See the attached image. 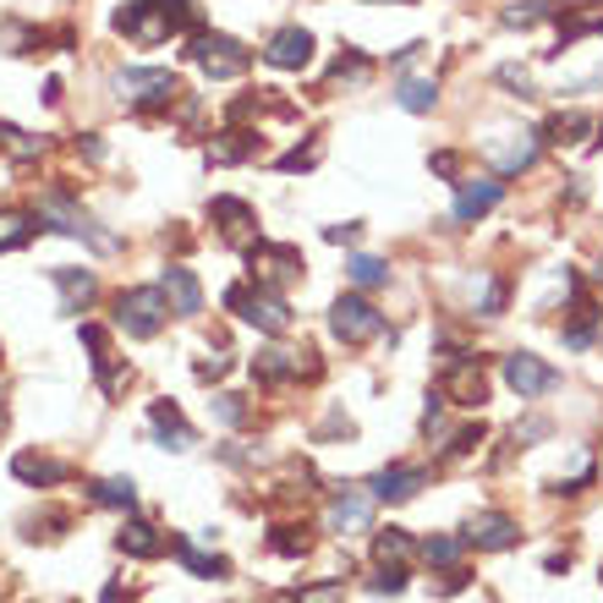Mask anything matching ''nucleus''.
Returning <instances> with one entry per match:
<instances>
[{
  "label": "nucleus",
  "instance_id": "obj_1",
  "mask_svg": "<svg viewBox=\"0 0 603 603\" xmlns=\"http://www.w3.org/2000/svg\"><path fill=\"white\" fill-rule=\"evenodd\" d=\"M225 308L242 313L263 335H285V330H291V308H285V297L269 291V285H259V291H253V285H231V291H225Z\"/></svg>",
  "mask_w": 603,
  "mask_h": 603
},
{
  "label": "nucleus",
  "instance_id": "obj_2",
  "mask_svg": "<svg viewBox=\"0 0 603 603\" xmlns=\"http://www.w3.org/2000/svg\"><path fill=\"white\" fill-rule=\"evenodd\" d=\"M115 324H121L132 341H154V335L165 330V291H160V285L121 291V297H115Z\"/></svg>",
  "mask_w": 603,
  "mask_h": 603
},
{
  "label": "nucleus",
  "instance_id": "obj_3",
  "mask_svg": "<svg viewBox=\"0 0 603 603\" xmlns=\"http://www.w3.org/2000/svg\"><path fill=\"white\" fill-rule=\"evenodd\" d=\"M187 56H192L209 78H242V72H248V61H253V56H248L231 33H203V28L187 39Z\"/></svg>",
  "mask_w": 603,
  "mask_h": 603
},
{
  "label": "nucleus",
  "instance_id": "obj_4",
  "mask_svg": "<svg viewBox=\"0 0 603 603\" xmlns=\"http://www.w3.org/2000/svg\"><path fill=\"white\" fill-rule=\"evenodd\" d=\"M39 220H50L56 231H67V237H78V242H88V248H99V253H115V237H104L93 220H88L83 209L67 198V192H44L39 198Z\"/></svg>",
  "mask_w": 603,
  "mask_h": 603
},
{
  "label": "nucleus",
  "instance_id": "obj_5",
  "mask_svg": "<svg viewBox=\"0 0 603 603\" xmlns=\"http://www.w3.org/2000/svg\"><path fill=\"white\" fill-rule=\"evenodd\" d=\"M115 28H121L132 44L154 50L160 39H171L175 33V17L160 6V0H127V11H115Z\"/></svg>",
  "mask_w": 603,
  "mask_h": 603
},
{
  "label": "nucleus",
  "instance_id": "obj_6",
  "mask_svg": "<svg viewBox=\"0 0 603 603\" xmlns=\"http://www.w3.org/2000/svg\"><path fill=\"white\" fill-rule=\"evenodd\" d=\"M330 330H335L345 345H368L384 335V313H379L368 297H341V302L330 308Z\"/></svg>",
  "mask_w": 603,
  "mask_h": 603
},
{
  "label": "nucleus",
  "instance_id": "obj_7",
  "mask_svg": "<svg viewBox=\"0 0 603 603\" xmlns=\"http://www.w3.org/2000/svg\"><path fill=\"white\" fill-rule=\"evenodd\" d=\"M115 88H121V99H127V104H138V110H160V104H171L175 93H181V83H175L171 72H160V67L121 72V78H115Z\"/></svg>",
  "mask_w": 603,
  "mask_h": 603
},
{
  "label": "nucleus",
  "instance_id": "obj_8",
  "mask_svg": "<svg viewBox=\"0 0 603 603\" xmlns=\"http://www.w3.org/2000/svg\"><path fill=\"white\" fill-rule=\"evenodd\" d=\"M253 280L280 291L291 280H302V253L297 248H269V242H253Z\"/></svg>",
  "mask_w": 603,
  "mask_h": 603
},
{
  "label": "nucleus",
  "instance_id": "obj_9",
  "mask_svg": "<svg viewBox=\"0 0 603 603\" xmlns=\"http://www.w3.org/2000/svg\"><path fill=\"white\" fill-rule=\"evenodd\" d=\"M505 384L516 390L521 401H532V395H549L560 384V373L549 362H537L532 351H516V356H505Z\"/></svg>",
  "mask_w": 603,
  "mask_h": 603
},
{
  "label": "nucleus",
  "instance_id": "obj_10",
  "mask_svg": "<svg viewBox=\"0 0 603 603\" xmlns=\"http://www.w3.org/2000/svg\"><path fill=\"white\" fill-rule=\"evenodd\" d=\"M209 214H214V225H220V237H225L231 248H253V242H259V214H253L242 198H214Z\"/></svg>",
  "mask_w": 603,
  "mask_h": 603
},
{
  "label": "nucleus",
  "instance_id": "obj_11",
  "mask_svg": "<svg viewBox=\"0 0 603 603\" xmlns=\"http://www.w3.org/2000/svg\"><path fill=\"white\" fill-rule=\"evenodd\" d=\"M263 61L280 67V72H302L313 61V33L308 28H280L269 44H263Z\"/></svg>",
  "mask_w": 603,
  "mask_h": 603
},
{
  "label": "nucleus",
  "instance_id": "obj_12",
  "mask_svg": "<svg viewBox=\"0 0 603 603\" xmlns=\"http://www.w3.org/2000/svg\"><path fill=\"white\" fill-rule=\"evenodd\" d=\"M466 543H478V549H516L521 526L511 516H500V511H483V516L466 521Z\"/></svg>",
  "mask_w": 603,
  "mask_h": 603
},
{
  "label": "nucleus",
  "instance_id": "obj_13",
  "mask_svg": "<svg viewBox=\"0 0 603 603\" xmlns=\"http://www.w3.org/2000/svg\"><path fill=\"white\" fill-rule=\"evenodd\" d=\"M423 483H429V472H423V466H384V472L373 478V500L401 505V500H412Z\"/></svg>",
  "mask_w": 603,
  "mask_h": 603
},
{
  "label": "nucleus",
  "instance_id": "obj_14",
  "mask_svg": "<svg viewBox=\"0 0 603 603\" xmlns=\"http://www.w3.org/2000/svg\"><path fill=\"white\" fill-rule=\"evenodd\" d=\"M483 368H478V356H461L455 368H450V379H444V401H455V406H478L483 401Z\"/></svg>",
  "mask_w": 603,
  "mask_h": 603
},
{
  "label": "nucleus",
  "instance_id": "obj_15",
  "mask_svg": "<svg viewBox=\"0 0 603 603\" xmlns=\"http://www.w3.org/2000/svg\"><path fill=\"white\" fill-rule=\"evenodd\" d=\"M500 198H505V187H500V181H461L455 220H461V225H472V220H483V214H489Z\"/></svg>",
  "mask_w": 603,
  "mask_h": 603
},
{
  "label": "nucleus",
  "instance_id": "obj_16",
  "mask_svg": "<svg viewBox=\"0 0 603 603\" xmlns=\"http://www.w3.org/2000/svg\"><path fill=\"white\" fill-rule=\"evenodd\" d=\"M160 291H165V302H171L181 319H192L198 308H203V291H198V280H192V269H181V263H171L165 269V280H160Z\"/></svg>",
  "mask_w": 603,
  "mask_h": 603
},
{
  "label": "nucleus",
  "instance_id": "obj_17",
  "mask_svg": "<svg viewBox=\"0 0 603 603\" xmlns=\"http://www.w3.org/2000/svg\"><path fill=\"white\" fill-rule=\"evenodd\" d=\"M115 549H121V554H132V560H160V554L171 549V537H165L160 526H149V521H132V526L115 537Z\"/></svg>",
  "mask_w": 603,
  "mask_h": 603
},
{
  "label": "nucleus",
  "instance_id": "obj_18",
  "mask_svg": "<svg viewBox=\"0 0 603 603\" xmlns=\"http://www.w3.org/2000/svg\"><path fill=\"white\" fill-rule=\"evenodd\" d=\"M373 521V500L368 494H341L335 505H330V526L335 532H362Z\"/></svg>",
  "mask_w": 603,
  "mask_h": 603
},
{
  "label": "nucleus",
  "instance_id": "obj_19",
  "mask_svg": "<svg viewBox=\"0 0 603 603\" xmlns=\"http://www.w3.org/2000/svg\"><path fill=\"white\" fill-rule=\"evenodd\" d=\"M56 285H61V297H67V313H83L88 302H93V274L88 269H56Z\"/></svg>",
  "mask_w": 603,
  "mask_h": 603
},
{
  "label": "nucleus",
  "instance_id": "obj_20",
  "mask_svg": "<svg viewBox=\"0 0 603 603\" xmlns=\"http://www.w3.org/2000/svg\"><path fill=\"white\" fill-rule=\"evenodd\" d=\"M149 423H154V433H160V444H171V450H187V444H192V429L181 423V412H175V406H165V401H154Z\"/></svg>",
  "mask_w": 603,
  "mask_h": 603
},
{
  "label": "nucleus",
  "instance_id": "obj_21",
  "mask_svg": "<svg viewBox=\"0 0 603 603\" xmlns=\"http://www.w3.org/2000/svg\"><path fill=\"white\" fill-rule=\"evenodd\" d=\"M11 472H17L22 483H39V489L67 483V466H61V461H44V455H17V461H11Z\"/></svg>",
  "mask_w": 603,
  "mask_h": 603
},
{
  "label": "nucleus",
  "instance_id": "obj_22",
  "mask_svg": "<svg viewBox=\"0 0 603 603\" xmlns=\"http://www.w3.org/2000/svg\"><path fill=\"white\" fill-rule=\"evenodd\" d=\"M33 214H22V209H0V253H17V248H28L33 242Z\"/></svg>",
  "mask_w": 603,
  "mask_h": 603
},
{
  "label": "nucleus",
  "instance_id": "obj_23",
  "mask_svg": "<svg viewBox=\"0 0 603 603\" xmlns=\"http://www.w3.org/2000/svg\"><path fill=\"white\" fill-rule=\"evenodd\" d=\"M253 373L259 379H302L308 362H302V351H263L259 362H253Z\"/></svg>",
  "mask_w": 603,
  "mask_h": 603
},
{
  "label": "nucleus",
  "instance_id": "obj_24",
  "mask_svg": "<svg viewBox=\"0 0 603 603\" xmlns=\"http://www.w3.org/2000/svg\"><path fill=\"white\" fill-rule=\"evenodd\" d=\"M489 154H494V171H500V175H516V171H526V165L537 160V143H532V138L521 132V143H505V149L494 143Z\"/></svg>",
  "mask_w": 603,
  "mask_h": 603
},
{
  "label": "nucleus",
  "instance_id": "obj_25",
  "mask_svg": "<svg viewBox=\"0 0 603 603\" xmlns=\"http://www.w3.org/2000/svg\"><path fill=\"white\" fill-rule=\"evenodd\" d=\"M93 505H104V511H132V505H138L132 478H104V483H93Z\"/></svg>",
  "mask_w": 603,
  "mask_h": 603
},
{
  "label": "nucleus",
  "instance_id": "obj_26",
  "mask_svg": "<svg viewBox=\"0 0 603 603\" xmlns=\"http://www.w3.org/2000/svg\"><path fill=\"white\" fill-rule=\"evenodd\" d=\"M83 345L93 351V368H99L104 390H115V356H110V341H104V330H99V324H83Z\"/></svg>",
  "mask_w": 603,
  "mask_h": 603
},
{
  "label": "nucleus",
  "instance_id": "obj_27",
  "mask_svg": "<svg viewBox=\"0 0 603 603\" xmlns=\"http://www.w3.org/2000/svg\"><path fill=\"white\" fill-rule=\"evenodd\" d=\"M582 132H587V115L582 110H565V115L549 121V143H560V149L565 143H582Z\"/></svg>",
  "mask_w": 603,
  "mask_h": 603
},
{
  "label": "nucleus",
  "instance_id": "obj_28",
  "mask_svg": "<svg viewBox=\"0 0 603 603\" xmlns=\"http://www.w3.org/2000/svg\"><path fill=\"white\" fill-rule=\"evenodd\" d=\"M373 554H379L384 565H401V560H412V537H406L401 526H390V532H379V543H373Z\"/></svg>",
  "mask_w": 603,
  "mask_h": 603
},
{
  "label": "nucleus",
  "instance_id": "obj_29",
  "mask_svg": "<svg viewBox=\"0 0 603 603\" xmlns=\"http://www.w3.org/2000/svg\"><path fill=\"white\" fill-rule=\"evenodd\" d=\"M291 603H345V582L330 576V582H313V587H297Z\"/></svg>",
  "mask_w": 603,
  "mask_h": 603
},
{
  "label": "nucleus",
  "instance_id": "obj_30",
  "mask_svg": "<svg viewBox=\"0 0 603 603\" xmlns=\"http://www.w3.org/2000/svg\"><path fill=\"white\" fill-rule=\"evenodd\" d=\"M345 274H351V285H362V291H373V285L390 280V269H384L379 259H351L345 263Z\"/></svg>",
  "mask_w": 603,
  "mask_h": 603
},
{
  "label": "nucleus",
  "instance_id": "obj_31",
  "mask_svg": "<svg viewBox=\"0 0 603 603\" xmlns=\"http://www.w3.org/2000/svg\"><path fill=\"white\" fill-rule=\"evenodd\" d=\"M395 99H401V110H412V115H423V110H433V99H439V88H433V83H418V78H412V83H401V93H395Z\"/></svg>",
  "mask_w": 603,
  "mask_h": 603
},
{
  "label": "nucleus",
  "instance_id": "obj_32",
  "mask_svg": "<svg viewBox=\"0 0 603 603\" xmlns=\"http://www.w3.org/2000/svg\"><path fill=\"white\" fill-rule=\"evenodd\" d=\"M248 154H253V138H248V132H225V143H214V149H209V160H220V165L248 160Z\"/></svg>",
  "mask_w": 603,
  "mask_h": 603
},
{
  "label": "nucleus",
  "instance_id": "obj_33",
  "mask_svg": "<svg viewBox=\"0 0 603 603\" xmlns=\"http://www.w3.org/2000/svg\"><path fill=\"white\" fill-rule=\"evenodd\" d=\"M549 11H554V6H543V0H516L500 22H505V28H532V22H543Z\"/></svg>",
  "mask_w": 603,
  "mask_h": 603
},
{
  "label": "nucleus",
  "instance_id": "obj_34",
  "mask_svg": "<svg viewBox=\"0 0 603 603\" xmlns=\"http://www.w3.org/2000/svg\"><path fill=\"white\" fill-rule=\"evenodd\" d=\"M175 549H181L187 571H198V576H225V560H220V554H198V549H187V543H175Z\"/></svg>",
  "mask_w": 603,
  "mask_h": 603
},
{
  "label": "nucleus",
  "instance_id": "obj_35",
  "mask_svg": "<svg viewBox=\"0 0 603 603\" xmlns=\"http://www.w3.org/2000/svg\"><path fill=\"white\" fill-rule=\"evenodd\" d=\"M423 560H429V565H455V560H461V543H455V537H429V543H423Z\"/></svg>",
  "mask_w": 603,
  "mask_h": 603
},
{
  "label": "nucleus",
  "instance_id": "obj_36",
  "mask_svg": "<svg viewBox=\"0 0 603 603\" xmlns=\"http://www.w3.org/2000/svg\"><path fill=\"white\" fill-rule=\"evenodd\" d=\"M0 143H6L17 160H33V154H39V143H33L28 132H17V127H0Z\"/></svg>",
  "mask_w": 603,
  "mask_h": 603
},
{
  "label": "nucleus",
  "instance_id": "obj_37",
  "mask_svg": "<svg viewBox=\"0 0 603 603\" xmlns=\"http://www.w3.org/2000/svg\"><path fill=\"white\" fill-rule=\"evenodd\" d=\"M160 6L175 17V28H198V6L192 0H160Z\"/></svg>",
  "mask_w": 603,
  "mask_h": 603
},
{
  "label": "nucleus",
  "instance_id": "obj_38",
  "mask_svg": "<svg viewBox=\"0 0 603 603\" xmlns=\"http://www.w3.org/2000/svg\"><path fill=\"white\" fill-rule=\"evenodd\" d=\"M308 165H319V143H313V149H291V154L280 160V171H308Z\"/></svg>",
  "mask_w": 603,
  "mask_h": 603
},
{
  "label": "nucleus",
  "instance_id": "obj_39",
  "mask_svg": "<svg viewBox=\"0 0 603 603\" xmlns=\"http://www.w3.org/2000/svg\"><path fill=\"white\" fill-rule=\"evenodd\" d=\"M214 412H220V423H231V429H237V423H242V418H248V412H242V401H237V395H214Z\"/></svg>",
  "mask_w": 603,
  "mask_h": 603
},
{
  "label": "nucleus",
  "instance_id": "obj_40",
  "mask_svg": "<svg viewBox=\"0 0 603 603\" xmlns=\"http://www.w3.org/2000/svg\"><path fill=\"white\" fill-rule=\"evenodd\" d=\"M274 549H280V554H302V549H308V537H297V532H280V537H274Z\"/></svg>",
  "mask_w": 603,
  "mask_h": 603
},
{
  "label": "nucleus",
  "instance_id": "obj_41",
  "mask_svg": "<svg viewBox=\"0 0 603 603\" xmlns=\"http://www.w3.org/2000/svg\"><path fill=\"white\" fill-rule=\"evenodd\" d=\"M401 587H406V576H401V571H384V576L373 582V593H401Z\"/></svg>",
  "mask_w": 603,
  "mask_h": 603
},
{
  "label": "nucleus",
  "instance_id": "obj_42",
  "mask_svg": "<svg viewBox=\"0 0 603 603\" xmlns=\"http://www.w3.org/2000/svg\"><path fill=\"white\" fill-rule=\"evenodd\" d=\"M324 237H330V242H356V225H330Z\"/></svg>",
  "mask_w": 603,
  "mask_h": 603
},
{
  "label": "nucleus",
  "instance_id": "obj_43",
  "mask_svg": "<svg viewBox=\"0 0 603 603\" xmlns=\"http://www.w3.org/2000/svg\"><path fill=\"white\" fill-rule=\"evenodd\" d=\"M433 171H439V175H455V154H433Z\"/></svg>",
  "mask_w": 603,
  "mask_h": 603
},
{
  "label": "nucleus",
  "instance_id": "obj_44",
  "mask_svg": "<svg viewBox=\"0 0 603 603\" xmlns=\"http://www.w3.org/2000/svg\"><path fill=\"white\" fill-rule=\"evenodd\" d=\"M0 433H6V406H0Z\"/></svg>",
  "mask_w": 603,
  "mask_h": 603
},
{
  "label": "nucleus",
  "instance_id": "obj_45",
  "mask_svg": "<svg viewBox=\"0 0 603 603\" xmlns=\"http://www.w3.org/2000/svg\"><path fill=\"white\" fill-rule=\"evenodd\" d=\"M599 280H603V259H599Z\"/></svg>",
  "mask_w": 603,
  "mask_h": 603
},
{
  "label": "nucleus",
  "instance_id": "obj_46",
  "mask_svg": "<svg viewBox=\"0 0 603 603\" xmlns=\"http://www.w3.org/2000/svg\"><path fill=\"white\" fill-rule=\"evenodd\" d=\"M599 132H603V127H599Z\"/></svg>",
  "mask_w": 603,
  "mask_h": 603
}]
</instances>
